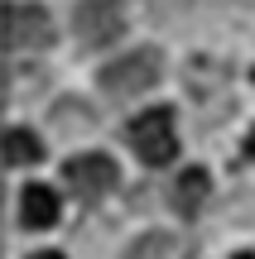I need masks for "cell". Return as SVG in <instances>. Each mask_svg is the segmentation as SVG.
Listing matches in <instances>:
<instances>
[{"label":"cell","instance_id":"obj_4","mask_svg":"<svg viewBox=\"0 0 255 259\" xmlns=\"http://www.w3.org/2000/svg\"><path fill=\"white\" fill-rule=\"evenodd\" d=\"M63 178H67V187H72L82 202H101V197L116 187L121 168H116L111 154H77V158L63 163Z\"/></svg>","mask_w":255,"mask_h":259},{"label":"cell","instance_id":"obj_1","mask_svg":"<svg viewBox=\"0 0 255 259\" xmlns=\"http://www.w3.org/2000/svg\"><path fill=\"white\" fill-rule=\"evenodd\" d=\"M159 72H164L159 48H135V53L106 63L101 72H96V82H101V92H111V96H140V92H150V87L159 82Z\"/></svg>","mask_w":255,"mask_h":259},{"label":"cell","instance_id":"obj_11","mask_svg":"<svg viewBox=\"0 0 255 259\" xmlns=\"http://www.w3.org/2000/svg\"><path fill=\"white\" fill-rule=\"evenodd\" d=\"M246 158H255V130L246 135Z\"/></svg>","mask_w":255,"mask_h":259},{"label":"cell","instance_id":"obj_6","mask_svg":"<svg viewBox=\"0 0 255 259\" xmlns=\"http://www.w3.org/2000/svg\"><path fill=\"white\" fill-rule=\"evenodd\" d=\"M19 221L29 226V231H44V226L58 221V192L44 183H29L24 192H19Z\"/></svg>","mask_w":255,"mask_h":259},{"label":"cell","instance_id":"obj_9","mask_svg":"<svg viewBox=\"0 0 255 259\" xmlns=\"http://www.w3.org/2000/svg\"><path fill=\"white\" fill-rule=\"evenodd\" d=\"M173 250H178V240H173L169 231H150V235H140V240L125 250V259H173Z\"/></svg>","mask_w":255,"mask_h":259},{"label":"cell","instance_id":"obj_5","mask_svg":"<svg viewBox=\"0 0 255 259\" xmlns=\"http://www.w3.org/2000/svg\"><path fill=\"white\" fill-rule=\"evenodd\" d=\"M5 44L10 48H48L53 44V19L44 5H10L5 10Z\"/></svg>","mask_w":255,"mask_h":259},{"label":"cell","instance_id":"obj_2","mask_svg":"<svg viewBox=\"0 0 255 259\" xmlns=\"http://www.w3.org/2000/svg\"><path fill=\"white\" fill-rule=\"evenodd\" d=\"M130 149L150 168L173 163V154H178V135H173V111H169V106H154V111H144L140 120H130Z\"/></svg>","mask_w":255,"mask_h":259},{"label":"cell","instance_id":"obj_3","mask_svg":"<svg viewBox=\"0 0 255 259\" xmlns=\"http://www.w3.org/2000/svg\"><path fill=\"white\" fill-rule=\"evenodd\" d=\"M72 34L82 48H106L125 34V5L121 0H77Z\"/></svg>","mask_w":255,"mask_h":259},{"label":"cell","instance_id":"obj_7","mask_svg":"<svg viewBox=\"0 0 255 259\" xmlns=\"http://www.w3.org/2000/svg\"><path fill=\"white\" fill-rule=\"evenodd\" d=\"M207 187H212V178L202 173V168H188V173H178V178H173V206H178L183 216H193L202 202H207Z\"/></svg>","mask_w":255,"mask_h":259},{"label":"cell","instance_id":"obj_12","mask_svg":"<svg viewBox=\"0 0 255 259\" xmlns=\"http://www.w3.org/2000/svg\"><path fill=\"white\" fill-rule=\"evenodd\" d=\"M34 259H63V254H58V250H39Z\"/></svg>","mask_w":255,"mask_h":259},{"label":"cell","instance_id":"obj_10","mask_svg":"<svg viewBox=\"0 0 255 259\" xmlns=\"http://www.w3.org/2000/svg\"><path fill=\"white\" fill-rule=\"evenodd\" d=\"M193 0H150V10H188Z\"/></svg>","mask_w":255,"mask_h":259},{"label":"cell","instance_id":"obj_8","mask_svg":"<svg viewBox=\"0 0 255 259\" xmlns=\"http://www.w3.org/2000/svg\"><path fill=\"white\" fill-rule=\"evenodd\" d=\"M39 158H44L39 135H29V130H10V135H5V163L24 168V163H39Z\"/></svg>","mask_w":255,"mask_h":259}]
</instances>
